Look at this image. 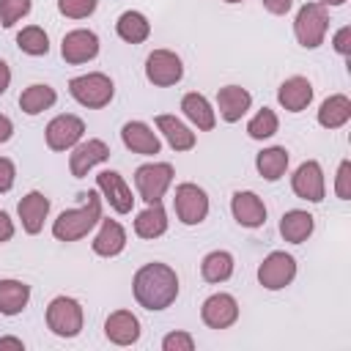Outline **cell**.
I'll use <instances>...</instances> for the list:
<instances>
[{"mask_svg":"<svg viewBox=\"0 0 351 351\" xmlns=\"http://www.w3.org/2000/svg\"><path fill=\"white\" fill-rule=\"evenodd\" d=\"M132 293L134 302L151 313L167 310L178 299V274L162 261L143 263L132 277Z\"/></svg>","mask_w":351,"mask_h":351,"instance_id":"1","label":"cell"},{"mask_svg":"<svg viewBox=\"0 0 351 351\" xmlns=\"http://www.w3.org/2000/svg\"><path fill=\"white\" fill-rule=\"evenodd\" d=\"M99 219H101V197L99 192H88L80 208H69L58 214V219L52 222V236L58 241H80L99 225Z\"/></svg>","mask_w":351,"mask_h":351,"instance_id":"2","label":"cell"},{"mask_svg":"<svg viewBox=\"0 0 351 351\" xmlns=\"http://www.w3.org/2000/svg\"><path fill=\"white\" fill-rule=\"evenodd\" d=\"M326 30H329V11L318 0L315 3H304L296 11V16H293V36H296L299 47L318 49L324 44V38H326Z\"/></svg>","mask_w":351,"mask_h":351,"instance_id":"3","label":"cell"},{"mask_svg":"<svg viewBox=\"0 0 351 351\" xmlns=\"http://www.w3.org/2000/svg\"><path fill=\"white\" fill-rule=\"evenodd\" d=\"M69 93L77 104L88 107V110H101L112 101L115 96V85L107 74L101 71H88V74H80L74 80H69Z\"/></svg>","mask_w":351,"mask_h":351,"instance_id":"4","label":"cell"},{"mask_svg":"<svg viewBox=\"0 0 351 351\" xmlns=\"http://www.w3.org/2000/svg\"><path fill=\"white\" fill-rule=\"evenodd\" d=\"M82 324H85V313L74 296H55L47 304V326L52 335L71 340L82 332Z\"/></svg>","mask_w":351,"mask_h":351,"instance_id":"5","label":"cell"},{"mask_svg":"<svg viewBox=\"0 0 351 351\" xmlns=\"http://www.w3.org/2000/svg\"><path fill=\"white\" fill-rule=\"evenodd\" d=\"M173 165L170 162H145L134 170V186H137V195L145 200V203H159L165 197V192L170 189L173 184Z\"/></svg>","mask_w":351,"mask_h":351,"instance_id":"6","label":"cell"},{"mask_svg":"<svg viewBox=\"0 0 351 351\" xmlns=\"http://www.w3.org/2000/svg\"><path fill=\"white\" fill-rule=\"evenodd\" d=\"M173 208H176V217L181 225H200L208 217V195L203 186L184 181L176 186Z\"/></svg>","mask_w":351,"mask_h":351,"instance_id":"7","label":"cell"},{"mask_svg":"<svg viewBox=\"0 0 351 351\" xmlns=\"http://www.w3.org/2000/svg\"><path fill=\"white\" fill-rule=\"evenodd\" d=\"M293 277H296V258L282 250L269 252L258 266V282L266 291H282L293 282Z\"/></svg>","mask_w":351,"mask_h":351,"instance_id":"8","label":"cell"},{"mask_svg":"<svg viewBox=\"0 0 351 351\" xmlns=\"http://www.w3.org/2000/svg\"><path fill=\"white\" fill-rule=\"evenodd\" d=\"M184 77V63L173 49H154L145 58V80L156 88L178 85Z\"/></svg>","mask_w":351,"mask_h":351,"instance_id":"9","label":"cell"},{"mask_svg":"<svg viewBox=\"0 0 351 351\" xmlns=\"http://www.w3.org/2000/svg\"><path fill=\"white\" fill-rule=\"evenodd\" d=\"M82 134H85V121L71 112L55 115L44 129V140L49 151H71L82 140Z\"/></svg>","mask_w":351,"mask_h":351,"instance_id":"10","label":"cell"},{"mask_svg":"<svg viewBox=\"0 0 351 351\" xmlns=\"http://www.w3.org/2000/svg\"><path fill=\"white\" fill-rule=\"evenodd\" d=\"M291 189L296 197L307 200V203H321L326 195V178H324V167L315 159L302 162L293 176H291Z\"/></svg>","mask_w":351,"mask_h":351,"instance_id":"11","label":"cell"},{"mask_svg":"<svg viewBox=\"0 0 351 351\" xmlns=\"http://www.w3.org/2000/svg\"><path fill=\"white\" fill-rule=\"evenodd\" d=\"M107 159H110V145L104 140H99V137L80 140L69 154V170L74 178H85L96 165H101Z\"/></svg>","mask_w":351,"mask_h":351,"instance_id":"12","label":"cell"},{"mask_svg":"<svg viewBox=\"0 0 351 351\" xmlns=\"http://www.w3.org/2000/svg\"><path fill=\"white\" fill-rule=\"evenodd\" d=\"M60 55L71 66H82V63L93 60L99 55V36L93 30H85V27L69 30L60 41Z\"/></svg>","mask_w":351,"mask_h":351,"instance_id":"13","label":"cell"},{"mask_svg":"<svg viewBox=\"0 0 351 351\" xmlns=\"http://www.w3.org/2000/svg\"><path fill=\"white\" fill-rule=\"evenodd\" d=\"M200 318L208 329H228L239 321V302L225 291L211 293L200 307Z\"/></svg>","mask_w":351,"mask_h":351,"instance_id":"14","label":"cell"},{"mask_svg":"<svg viewBox=\"0 0 351 351\" xmlns=\"http://www.w3.org/2000/svg\"><path fill=\"white\" fill-rule=\"evenodd\" d=\"M96 186H99L101 197L110 203L112 211H118V214H129V211H132L134 195H132L129 184L123 181V176H121L118 170H101V173L96 176Z\"/></svg>","mask_w":351,"mask_h":351,"instance_id":"15","label":"cell"},{"mask_svg":"<svg viewBox=\"0 0 351 351\" xmlns=\"http://www.w3.org/2000/svg\"><path fill=\"white\" fill-rule=\"evenodd\" d=\"M121 143L140 156H156L162 151V140L159 134L145 123V121H126L121 126Z\"/></svg>","mask_w":351,"mask_h":351,"instance_id":"16","label":"cell"},{"mask_svg":"<svg viewBox=\"0 0 351 351\" xmlns=\"http://www.w3.org/2000/svg\"><path fill=\"white\" fill-rule=\"evenodd\" d=\"M230 214L241 228H261L266 222V203L252 189H239L230 197Z\"/></svg>","mask_w":351,"mask_h":351,"instance_id":"17","label":"cell"},{"mask_svg":"<svg viewBox=\"0 0 351 351\" xmlns=\"http://www.w3.org/2000/svg\"><path fill=\"white\" fill-rule=\"evenodd\" d=\"M16 214H19V222H22V230L36 236L44 230V219L49 217V197L38 189L27 192L19 203H16Z\"/></svg>","mask_w":351,"mask_h":351,"instance_id":"18","label":"cell"},{"mask_svg":"<svg viewBox=\"0 0 351 351\" xmlns=\"http://www.w3.org/2000/svg\"><path fill=\"white\" fill-rule=\"evenodd\" d=\"M252 107V93L241 85H225L217 90V110L219 118L225 123H236L247 115V110Z\"/></svg>","mask_w":351,"mask_h":351,"instance_id":"19","label":"cell"},{"mask_svg":"<svg viewBox=\"0 0 351 351\" xmlns=\"http://www.w3.org/2000/svg\"><path fill=\"white\" fill-rule=\"evenodd\" d=\"M104 337L115 346H134L140 340V318L132 310H115L104 321Z\"/></svg>","mask_w":351,"mask_h":351,"instance_id":"20","label":"cell"},{"mask_svg":"<svg viewBox=\"0 0 351 351\" xmlns=\"http://www.w3.org/2000/svg\"><path fill=\"white\" fill-rule=\"evenodd\" d=\"M90 247H93V252L99 258H115V255H121L126 250V230H123V225L118 219H104L101 217L99 219V230H96Z\"/></svg>","mask_w":351,"mask_h":351,"instance_id":"21","label":"cell"},{"mask_svg":"<svg viewBox=\"0 0 351 351\" xmlns=\"http://www.w3.org/2000/svg\"><path fill=\"white\" fill-rule=\"evenodd\" d=\"M277 101H280V107L288 110V112H302V110H307L310 101H313V82H310L307 77H299V74L282 80V85L277 88Z\"/></svg>","mask_w":351,"mask_h":351,"instance_id":"22","label":"cell"},{"mask_svg":"<svg viewBox=\"0 0 351 351\" xmlns=\"http://www.w3.org/2000/svg\"><path fill=\"white\" fill-rule=\"evenodd\" d=\"M181 112H184V118L192 123V126H197L200 132H211L214 126H217V110L211 107V101L203 96V93H184V99H181Z\"/></svg>","mask_w":351,"mask_h":351,"instance_id":"23","label":"cell"},{"mask_svg":"<svg viewBox=\"0 0 351 351\" xmlns=\"http://www.w3.org/2000/svg\"><path fill=\"white\" fill-rule=\"evenodd\" d=\"M154 123H156L159 134L167 140V145H170L173 151H192V148H195L197 137H195V132H192L181 118H176V115H156Z\"/></svg>","mask_w":351,"mask_h":351,"instance_id":"24","label":"cell"},{"mask_svg":"<svg viewBox=\"0 0 351 351\" xmlns=\"http://www.w3.org/2000/svg\"><path fill=\"white\" fill-rule=\"evenodd\" d=\"M313 230H315V219H313V214L304 211V208H291V211H285V214L280 217V233H282V239L291 241V244L307 241V239L313 236Z\"/></svg>","mask_w":351,"mask_h":351,"instance_id":"25","label":"cell"},{"mask_svg":"<svg viewBox=\"0 0 351 351\" xmlns=\"http://www.w3.org/2000/svg\"><path fill=\"white\" fill-rule=\"evenodd\" d=\"M167 225H170V219H167V211H165L162 200L159 203H148L134 217V233L140 239H159V236L167 233Z\"/></svg>","mask_w":351,"mask_h":351,"instance_id":"26","label":"cell"},{"mask_svg":"<svg viewBox=\"0 0 351 351\" xmlns=\"http://www.w3.org/2000/svg\"><path fill=\"white\" fill-rule=\"evenodd\" d=\"M315 118H318V123H321L324 129H340V126H346V123L351 121V99H348L346 93H332V96H326V99L321 101Z\"/></svg>","mask_w":351,"mask_h":351,"instance_id":"27","label":"cell"},{"mask_svg":"<svg viewBox=\"0 0 351 351\" xmlns=\"http://www.w3.org/2000/svg\"><path fill=\"white\" fill-rule=\"evenodd\" d=\"M30 302V285L14 277L0 280V315H19Z\"/></svg>","mask_w":351,"mask_h":351,"instance_id":"28","label":"cell"},{"mask_svg":"<svg viewBox=\"0 0 351 351\" xmlns=\"http://www.w3.org/2000/svg\"><path fill=\"white\" fill-rule=\"evenodd\" d=\"M55 101H58V93H55V88L47 85V82H33V85H27V88L19 93V110H22L25 115H38V112L49 110Z\"/></svg>","mask_w":351,"mask_h":351,"instance_id":"29","label":"cell"},{"mask_svg":"<svg viewBox=\"0 0 351 351\" xmlns=\"http://www.w3.org/2000/svg\"><path fill=\"white\" fill-rule=\"evenodd\" d=\"M288 162H291V156L282 145H269L255 156V167L266 181H280L288 173Z\"/></svg>","mask_w":351,"mask_h":351,"instance_id":"30","label":"cell"},{"mask_svg":"<svg viewBox=\"0 0 351 351\" xmlns=\"http://www.w3.org/2000/svg\"><path fill=\"white\" fill-rule=\"evenodd\" d=\"M233 269H236V261H233V255H230L228 250H211V252L203 258V263H200L203 280H206V282H214V285L230 280V277H233Z\"/></svg>","mask_w":351,"mask_h":351,"instance_id":"31","label":"cell"},{"mask_svg":"<svg viewBox=\"0 0 351 351\" xmlns=\"http://www.w3.org/2000/svg\"><path fill=\"white\" fill-rule=\"evenodd\" d=\"M115 33L126 41V44H143L151 36V22L143 11H123L115 22Z\"/></svg>","mask_w":351,"mask_h":351,"instance_id":"32","label":"cell"},{"mask_svg":"<svg viewBox=\"0 0 351 351\" xmlns=\"http://www.w3.org/2000/svg\"><path fill=\"white\" fill-rule=\"evenodd\" d=\"M16 47H19L25 55H30V58H41V55L49 52V36L44 33V27L27 25V27H22V30L16 33Z\"/></svg>","mask_w":351,"mask_h":351,"instance_id":"33","label":"cell"},{"mask_svg":"<svg viewBox=\"0 0 351 351\" xmlns=\"http://www.w3.org/2000/svg\"><path fill=\"white\" fill-rule=\"evenodd\" d=\"M277 129H280V118H277V112L269 110V107H261V110L250 118V123H247V134H250L252 140H269V137L277 134Z\"/></svg>","mask_w":351,"mask_h":351,"instance_id":"34","label":"cell"},{"mask_svg":"<svg viewBox=\"0 0 351 351\" xmlns=\"http://www.w3.org/2000/svg\"><path fill=\"white\" fill-rule=\"evenodd\" d=\"M30 0H0V25L3 27H14L22 16L30 14Z\"/></svg>","mask_w":351,"mask_h":351,"instance_id":"35","label":"cell"},{"mask_svg":"<svg viewBox=\"0 0 351 351\" xmlns=\"http://www.w3.org/2000/svg\"><path fill=\"white\" fill-rule=\"evenodd\" d=\"M58 11L69 19H88L96 11V0H58Z\"/></svg>","mask_w":351,"mask_h":351,"instance_id":"36","label":"cell"},{"mask_svg":"<svg viewBox=\"0 0 351 351\" xmlns=\"http://www.w3.org/2000/svg\"><path fill=\"white\" fill-rule=\"evenodd\" d=\"M162 351H195V337L184 329H176V332H167L162 337Z\"/></svg>","mask_w":351,"mask_h":351,"instance_id":"37","label":"cell"},{"mask_svg":"<svg viewBox=\"0 0 351 351\" xmlns=\"http://www.w3.org/2000/svg\"><path fill=\"white\" fill-rule=\"evenodd\" d=\"M335 195L340 200H351V159H343L335 173Z\"/></svg>","mask_w":351,"mask_h":351,"instance_id":"38","label":"cell"},{"mask_svg":"<svg viewBox=\"0 0 351 351\" xmlns=\"http://www.w3.org/2000/svg\"><path fill=\"white\" fill-rule=\"evenodd\" d=\"M14 181H16V167H14V162L5 159V156H0V195L11 192Z\"/></svg>","mask_w":351,"mask_h":351,"instance_id":"39","label":"cell"},{"mask_svg":"<svg viewBox=\"0 0 351 351\" xmlns=\"http://www.w3.org/2000/svg\"><path fill=\"white\" fill-rule=\"evenodd\" d=\"M332 47H335V52L343 55V58L351 55V25H343V27L332 36Z\"/></svg>","mask_w":351,"mask_h":351,"instance_id":"40","label":"cell"},{"mask_svg":"<svg viewBox=\"0 0 351 351\" xmlns=\"http://www.w3.org/2000/svg\"><path fill=\"white\" fill-rule=\"evenodd\" d=\"M291 5H293V0H263V8L274 16H285L291 11Z\"/></svg>","mask_w":351,"mask_h":351,"instance_id":"41","label":"cell"},{"mask_svg":"<svg viewBox=\"0 0 351 351\" xmlns=\"http://www.w3.org/2000/svg\"><path fill=\"white\" fill-rule=\"evenodd\" d=\"M11 239H14V219L5 211H0V244H5Z\"/></svg>","mask_w":351,"mask_h":351,"instance_id":"42","label":"cell"},{"mask_svg":"<svg viewBox=\"0 0 351 351\" xmlns=\"http://www.w3.org/2000/svg\"><path fill=\"white\" fill-rule=\"evenodd\" d=\"M11 134H14V123H11V118H8V115H3V112H0V143H8V140H11Z\"/></svg>","mask_w":351,"mask_h":351,"instance_id":"43","label":"cell"},{"mask_svg":"<svg viewBox=\"0 0 351 351\" xmlns=\"http://www.w3.org/2000/svg\"><path fill=\"white\" fill-rule=\"evenodd\" d=\"M8 85H11V69H8V63L0 58V96L8 90Z\"/></svg>","mask_w":351,"mask_h":351,"instance_id":"44","label":"cell"},{"mask_svg":"<svg viewBox=\"0 0 351 351\" xmlns=\"http://www.w3.org/2000/svg\"><path fill=\"white\" fill-rule=\"evenodd\" d=\"M5 348H16V351H25V343H22L19 337H11V335H5V337H0V351H5Z\"/></svg>","mask_w":351,"mask_h":351,"instance_id":"45","label":"cell"},{"mask_svg":"<svg viewBox=\"0 0 351 351\" xmlns=\"http://www.w3.org/2000/svg\"><path fill=\"white\" fill-rule=\"evenodd\" d=\"M318 3H321V5H326V8H329V5H343V3H346V0H318Z\"/></svg>","mask_w":351,"mask_h":351,"instance_id":"46","label":"cell"},{"mask_svg":"<svg viewBox=\"0 0 351 351\" xmlns=\"http://www.w3.org/2000/svg\"><path fill=\"white\" fill-rule=\"evenodd\" d=\"M222 3H230L233 5V3H244V0H222Z\"/></svg>","mask_w":351,"mask_h":351,"instance_id":"47","label":"cell"}]
</instances>
